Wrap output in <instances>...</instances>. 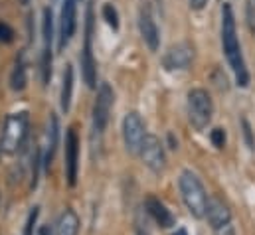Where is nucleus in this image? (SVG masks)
Instances as JSON below:
<instances>
[{"label": "nucleus", "mask_w": 255, "mask_h": 235, "mask_svg": "<svg viewBox=\"0 0 255 235\" xmlns=\"http://www.w3.org/2000/svg\"><path fill=\"white\" fill-rule=\"evenodd\" d=\"M222 48L228 58V63L236 75V81L240 87L250 85V71L246 65V59L242 54V44L238 38V28H236V16L234 8L230 2L222 6Z\"/></svg>", "instance_id": "1"}, {"label": "nucleus", "mask_w": 255, "mask_h": 235, "mask_svg": "<svg viewBox=\"0 0 255 235\" xmlns=\"http://www.w3.org/2000/svg\"><path fill=\"white\" fill-rule=\"evenodd\" d=\"M178 190L182 196V202L186 210L190 212L192 218L202 220L206 218V208H208V194L202 184V180L196 176L192 170H182L178 178Z\"/></svg>", "instance_id": "2"}, {"label": "nucleus", "mask_w": 255, "mask_h": 235, "mask_svg": "<svg viewBox=\"0 0 255 235\" xmlns=\"http://www.w3.org/2000/svg\"><path fill=\"white\" fill-rule=\"evenodd\" d=\"M28 128H30V117L26 111L10 113L4 118V126L0 132V152L16 154L28 138Z\"/></svg>", "instance_id": "3"}, {"label": "nucleus", "mask_w": 255, "mask_h": 235, "mask_svg": "<svg viewBox=\"0 0 255 235\" xmlns=\"http://www.w3.org/2000/svg\"><path fill=\"white\" fill-rule=\"evenodd\" d=\"M188 120L196 130H204L214 117V101L206 89H190L188 91Z\"/></svg>", "instance_id": "4"}, {"label": "nucleus", "mask_w": 255, "mask_h": 235, "mask_svg": "<svg viewBox=\"0 0 255 235\" xmlns=\"http://www.w3.org/2000/svg\"><path fill=\"white\" fill-rule=\"evenodd\" d=\"M93 6H87V14H85V44L81 50V73H83V81L89 89H95L97 85V61L93 58Z\"/></svg>", "instance_id": "5"}, {"label": "nucleus", "mask_w": 255, "mask_h": 235, "mask_svg": "<svg viewBox=\"0 0 255 235\" xmlns=\"http://www.w3.org/2000/svg\"><path fill=\"white\" fill-rule=\"evenodd\" d=\"M113 103H115V93H113L111 85L109 83H101L99 89H97V97L93 101V111H91V115H93V130L97 134H101L107 128Z\"/></svg>", "instance_id": "6"}, {"label": "nucleus", "mask_w": 255, "mask_h": 235, "mask_svg": "<svg viewBox=\"0 0 255 235\" xmlns=\"http://www.w3.org/2000/svg\"><path fill=\"white\" fill-rule=\"evenodd\" d=\"M123 142H125V150L128 154H138L140 152V146L146 138V124L142 117L136 113V111H130L123 118Z\"/></svg>", "instance_id": "7"}, {"label": "nucleus", "mask_w": 255, "mask_h": 235, "mask_svg": "<svg viewBox=\"0 0 255 235\" xmlns=\"http://www.w3.org/2000/svg\"><path fill=\"white\" fill-rule=\"evenodd\" d=\"M138 154H140L142 164L150 172H154V174L164 172V168H166V152H164L162 140L156 134H146V138H144Z\"/></svg>", "instance_id": "8"}, {"label": "nucleus", "mask_w": 255, "mask_h": 235, "mask_svg": "<svg viewBox=\"0 0 255 235\" xmlns=\"http://www.w3.org/2000/svg\"><path fill=\"white\" fill-rule=\"evenodd\" d=\"M65 180L67 184L73 188L77 184V176H79V136L77 130L71 126L65 132Z\"/></svg>", "instance_id": "9"}, {"label": "nucleus", "mask_w": 255, "mask_h": 235, "mask_svg": "<svg viewBox=\"0 0 255 235\" xmlns=\"http://www.w3.org/2000/svg\"><path fill=\"white\" fill-rule=\"evenodd\" d=\"M194 61V46L190 42H178L166 50L162 56V67L166 71H182L188 69Z\"/></svg>", "instance_id": "10"}, {"label": "nucleus", "mask_w": 255, "mask_h": 235, "mask_svg": "<svg viewBox=\"0 0 255 235\" xmlns=\"http://www.w3.org/2000/svg\"><path fill=\"white\" fill-rule=\"evenodd\" d=\"M138 30H140V36H142L144 44L148 46V50L156 52L160 46V32H158V26L152 18V12H150V6L146 0L140 4V10H138Z\"/></svg>", "instance_id": "11"}, {"label": "nucleus", "mask_w": 255, "mask_h": 235, "mask_svg": "<svg viewBox=\"0 0 255 235\" xmlns=\"http://www.w3.org/2000/svg\"><path fill=\"white\" fill-rule=\"evenodd\" d=\"M77 28V0H64L60 14V50H64Z\"/></svg>", "instance_id": "12"}, {"label": "nucleus", "mask_w": 255, "mask_h": 235, "mask_svg": "<svg viewBox=\"0 0 255 235\" xmlns=\"http://www.w3.org/2000/svg\"><path fill=\"white\" fill-rule=\"evenodd\" d=\"M206 222H208V226L214 232L220 230V228L230 226L232 224V210H230V206L222 198L212 196L208 200V208H206Z\"/></svg>", "instance_id": "13"}, {"label": "nucleus", "mask_w": 255, "mask_h": 235, "mask_svg": "<svg viewBox=\"0 0 255 235\" xmlns=\"http://www.w3.org/2000/svg\"><path fill=\"white\" fill-rule=\"evenodd\" d=\"M60 144V120L54 113H50L48 122H46V134H44V146H42V156H44V164L46 168L52 166L56 150Z\"/></svg>", "instance_id": "14"}, {"label": "nucleus", "mask_w": 255, "mask_h": 235, "mask_svg": "<svg viewBox=\"0 0 255 235\" xmlns=\"http://www.w3.org/2000/svg\"><path fill=\"white\" fill-rule=\"evenodd\" d=\"M144 210H146V214L150 216V220H152L158 228H162V230H170V228H174L176 220H174L172 212H170V210L166 208V204L160 202L158 198L148 196V198L144 200Z\"/></svg>", "instance_id": "15"}, {"label": "nucleus", "mask_w": 255, "mask_h": 235, "mask_svg": "<svg viewBox=\"0 0 255 235\" xmlns=\"http://www.w3.org/2000/svg\"><path fill=\"white\" fill-rule=\"evenodd\" d=\"M79 234V218L77 214L67 208L60 214L58 222H56V232L54 235H77Z\"/></svg>", "instance_id": "16"}, {"label": "nucleus", "mask_w": 255, "mask_h": 235, "mask_svg": "<svg viewBox=\"0 0 255 235\" xmlns=\"http://www.w3.org/2000/svg\"><path fill=\"white\" fill-rule=\"evenodd\" d=\"M71 95H73V67L67 63L62 77V95H60V105L64 113H67L71 107Z\"/></svg>", "instance_id": "17"}, {"label": "nucleus", "mask_w": 255, "mask_h": 235, "mask_svg": "<svg viewBox=\"0 0 255 235\" xmlns=\"http://www.w3.org/2000/svg\"><path fill=\"white\" fill-rule=\"evenodd\" d=\"M26 81H28V77H26V63H24V56L20 54L16 58L12 73H10V87H12V91H22L26 87Z\"/></svg>", "instance_id": "18"}, {"label": "nucleus", "mask_w": 255, "mask_h": 235, "mask_svg": "<svg viewBox=\"0 0 255 235\" xmlns=\"http://www.w3.org/2000/svg\"><path fill=\"white\" fill-rule=\"evenodd\" d=\"M42 36H44V48H52V40H54V16H52V10L50 8H44Z\"/></svg>", "instance_id": "19"}, {"label": "nucleus", "mask_w": 255, "mask_h": 235, "mask_svg": "<svg viewBox=\"0 0 255 235\" xmlns=\"http://www.w3.org/2000/svg\"><path fill=\"white\" fill-rule=\"evenodd\" d=\"M40 73H42V83H44V87L50 85V81H52V48H44V50H42Z\"/></svg>", "instance_id": "20"}, {"label": "nucleus", "mask_w": 255, "mask_h": 235, "mask_svg": "<svg viewBox=\"0 0 255 235\" xmlns=\"http://www.w3.org/2000/svg\"><path fill=\"white\" fill-rule=\"evenodd\" d=\"M103 18H105V22H107L113 30H119V12H117V8H115L111 2L103 4Z\"/></svg>", "instance_id": "21"}, {"label": "nucleus", "mask_w": 255, "mask_h": 235, "mask_svg": "<svg viewBox=\"0 0 255 235\" xmlns=\"http://www.w3.org/2000/svg\"><path fill=\"white\" fill-rule=\"evenodd\" d=\"M38 216H40V208L34 206L28 214V220H26V226H24V235H36V222H38Z\"/></svg>", "instance_id": "22"}, {"label": "nucleus", "mask_w": 255, "mask_h": 235, "mask_svg": "<svg viewBox=\"0 0 255 235\" xmlns=\"http://www.w3.org/2000/svg\"><path fill=\"white\" fill-rule=\"evenodd\" d=\"M242 128H244V138H246V144H248V148L255 152V136H254V128H252V124H250V120L248 118H242Z\"/></svg>", "instance_id": "23"}, {"label": "nucleus", "mask_w": 255, "mask_h": 235, "mask_svg": "<svg viewBox=\"0 0 255 235\" xmlns=\"http://www.w3.org/2000/svg\"><path fill=\"white\" fill-rule=\"evenodd\" d=\"M210 140H212V144L216 146V148H224L226 146V130L224 128H214L212 132H210Z\"/></svg>", "instance_id": "24"}, {"label": "nucleus", "mask_w": 255, "mask_h": 235, "mask_svg": "<svg viewBox=\"0 0 255 235\" xmlns=\"http://www.w3.org/2000/svg\"><path fill=\"white\" fill-rule=\"evenodd\" d=\"M12 40H14V30H12L6 22H2V20H0V42L10 44Z\"/></svg>", "instance_id": "25"}, {"label": "nucleus", "mask_w": 255, "mask_h": 235, "mask_svg": "<svg viewBox=\"0 0 255 235\" xmlns=\"http://www.w3.org/2000/svg\"><path fill=\"white\" fill-rule=\"evenodd\" d=\"M248 22L250 28L255 32V0H248Z\"/></svg>", "instance_id": "26"}, {"label": "nucleus", "mask_w": 255, "mask_h": 235, "mask_svg": "<svg viewBox=\"0 0 255 235\" xmlns=\"http://www.w3.org/2000/svg\"><path fill=\"white\" fill-rule=\"evenodd\" d=\"M214 234H216V235H236V230H234V228H232V224H230V226H226V228L216 230Z\"/></svg>", "instance_id": "27"}, {"label": "nucleus", "mask_w": 255, "mask_h": 235, "mask_svg": "<svg viewBox=\"0 0 255 235\" xmlns=\"http://www.w3.org/2000/svg\"><path fill=\"white\" fill-rule=\"evenodd\" d=\"M188 4H190L192 10H202L208 4V0H188Z\"/></svg>", "instance_id": "28"}, {"label": "nucleus", "mask_w": 255, "mask_h": 235, "mask_svg": "<svg viewBox=\"0 0 255 235\" xmlns=\"http://www.w3.org/2000/svg\"><path fill=\"white\" fill-rule=\"evenodd\" d=\"M36 235H54V234H52L50 226H40V228H38V232H36Z\"/></svg>", "instance_id": "29"}, {"label": "nucleus", "mask_w": 255, "mask_h": 235, "mask_svg": "<svg viewBox=\"0 0 255 235\" xmlns=\"http://www.w3.org/2000/svg\"><path fill=\"white\" fill-rule=\"evenodd\" d=\"M174 235H186V232H184V230H178V232H176Z\"/></svg>", "instance_id": "30"}, {"label": "nucleus", "mask_w": 255, "mask_h": 235, "mask_svg": "<svg viewBox=\"0 0 255 235\" xmlns=\"http://www.w3.org/2000/svg\"><path fill=\"white\" fill-rule=\"evenodd\" d=\"M22 2H28V0H22Z\"/></svg>", "instance_id": "31"}]
</instances>
